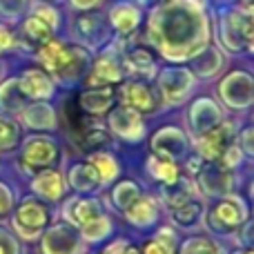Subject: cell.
I'll return each instance as SVG.
<instances>
[{
  "instance_id": "44dd1931",
  "label": "cell",
  "mask_w": 254,
  "mask_h": 254,
  "mask_svg": "<svg viewBox=\"0 0 254 254\" xmlns=\"http://www.w3.org/2000/svg\"><path fill=\"white\" fill-rule=\"evenodd\" d=\"M101 214H103V210L96 198H74V201H69L65 207V219L69 221L71 225H78V228Z\"/></svg>"
},
{
  "instance_id": "7a4b0ae2",
  "label": "cell",
  "mask_w": 254,
  "mask_h": 254,
  "mask_svg": "<svg viewBox=\"0 0 254 254\" xmlns=\"http://www.w3.org/2000/svg\"><path fill=\"white\" fill-rule=\"evenodd\" d=\"M38 58L49 74L65 80L83 76L89 65V56L85 54V49L56 43V40H49L43 47H38Z\"/></svg>"
},
{
  "instance_id": "cb8c5ba5",
  "label": "cell",
  "mask_w": 254,
  "mask_h": 254,
  "mask_svg": "<svg viewBox=\"0 0 254 254\" xmlns=\"http://www.w3.org/2000/svg\"><path fill=\"white\" fill-rule=\"evenodd\" d=\"M125 212H127V219L134 225H152L158 216V205L154 198H138Z\"/></svg>"
},
{
  "instance_id": "30bf717a",
  "label": "cell",
  "mask_w": 254,
  "mask_h": 254,
  "mask_svg": "<svg viewBox=\"0 0 254 254\" xmlns=\"http://www.w3.org/2000/svg\"><path fill=\"white\" fill-rule=\"evenodd\" d=\"M152 149H154V154H161V156L174 161L179 156H185V152H188V138L176 127H163V129H158L154 134Z\"/></svg>"
},
{
  "instance_id": "ac0fdd59",
  "label": "cell",
  "mask_w": 254,
  "mask_h": 254,
  "mask_svg": "<svg viewBox=\"0 0 254 254\" xmlns=\"http://www.w3.org/2000/svg\"><path fill=\"white\" fill-rule=\"evenodd\" d=\"M34 190L43 198H47V201H58V198H63V194H65V179H63L61 172L47 167V170H40L38 174H36Z\"/></svg>"
},
{
  "instance_id": "bcb514c9",
  "label": "cell",
  "mask_w": 254,
  "mask_h": 254,
  "mask_svg": "<svg viewBox=\"0 0 254 254\" xmlns=\"http://www.w3.org/2000/svg\"><path fill=\"white\" fill-rule=\"evenodd\" d=\"M143 4H170L172 0H140Z\"/></svg>"
},
{
  "instance_id": "4fadbf2b",
  "label": "cell",
  "mask_w": 254,
  "mask_h": 254,
  "mask_svg": "<svg viewBox=\"0 0 254 254\" xmlns=\"http://www.w3.org/2000/svg\"><path fill=\"white\" fill-rule=\"evenodd\" d=\"M158 83H161V92L165 96V101L179 103L192 87V74L188 69H181V67H172V69L163 71Z\"/></svg>"
},
{
  "instance_id": "ffe728a7",
  "label": "cell",
  "mask_w": 254,
  "mask_h": 254,
  "mask_svg": "<svg viewBox=\"0 0 254 254\" xmlns=\"http://www.w3.org/2000/svg\"><path fill=\"white\" fill-rule=\"evenodd\" d=\"M198 181H201V188H205L207 194H221V192H228V190L232 188L230 170H225L223 165H214V163L203 167L201 174H198Z\"/></svg>"
},
{
  "instance_id": "f546056e",
  "label": "cell",
  "mask_w": 254,
  "mask_h": 254,
  "mask_svg": "<svg viewBox=\"0 0 254 254\" xmlns=\"http://www.w3.org/2000/svg\"><path fill=\"white\" fill-rule=\"evenodd\" d=\"M192 58H194V69L201 76H214L221 69V65H223V58H221V54L214 47H207L205 52L201 49Z\"/></svg>"
},
{
  "instance_id": "5bb4252c",
  "label": "cell",
  "mask_w": 254,
  "mask_h": 254,
  "mask_svg": "<svg viewBox=\"0 0 254 254\" xmlns=\"http://www.w3.org/2000/svg\"><path fill=\"white\" fill-rule=\"evenodd\" d=\"M114 105V89L112 87H89L78 96V110L89 116H101Z\"/></svg>"
},
{
  "instance_id": "d6a6232c",
  "label": "cell",
  "mask_w": 254,
  "mask_h": 254,
  "mask_svg": "<svg viewBox=\"0 0 254 254\" xmlns=\"http://www.w3.org/2000/svg\"><path fill=\"white\" fill-rule=\"evenodd\" d=\"M192 192H194V190L190 188L188 181H179V179H176L174 183H170V185H165V188H163V198L167 201V205H170V207H176V205H181V203L190 201V198H192Z\"/></svg>"
},
{
  "instance_id": "e575fe53",
  "label": "cell",
  "mask_w": 254,
  "mask_h": 254,
  "mask_svg": "<svg viewBox=\"0 0 254 254\" xmlns=\"http://www.w3.org/2000/svg\"><path fill=\"white\" fill-rule=\"evenodd\" d=\"M110 230H112V225L105 214H101V216H96V219L87 221L85 225H80V234H83V239H87V241H101V239H105L107 234H110Z\"/></svg>"
},
{
  "instance_id": "60d3db41",
  "label": "cell",
  "mask_w": 254,
  "mask_h": 254,
  "mask_svg": "<svg viewBox=\"0 0 254 254\" xmlns=\"http://www.w3.org/2000/svg\"><path fill=\"white\" fill-rule=\"evenodd\" d=\"M0 254H18L16 241L4 232H0Z\"/></svg>"
},
{
  "instance_id": "7bdbcfd3",
  "label": "cell",
  "mask_w": 254,
  "mask_h": 254,
  "mask_svg": "<svg viewBox=\"0 0 254 254\" xmlns=\"http://www.w3.org/2000/svg\"><path fill=\"white\" fill-rule=\"evenodd\" d=\"M98 2H101V0H71V4H74L76 9H92V7H96Z\"/></svg>"
},
{
  "instance_id": "ab89813d",
  "label": "cell",
  "mask_w": 254,
  "mask_h": 254,
  "mask_svg": "<svg viewBox=\"0 0 254 254\" xmlns=\"http://www.w3.org/2000/svg\"><path fill=\"white\" fill-rule=\"evenodd\" d=\"M34 16H38L40 20H43L45 25H49V27H52V29H56V27H58V18H56L58 13L54 11L52 7H38V9H36V13H34Z\"/></svg>"
},
{
  "instance_id": "f6af8a7d",
  "label": "cell",
  "mask_w": 254,
  "mask_h": 254,
  "mask_svg": "<svg viewBox=\"0 0 254 254\" xmlns=\"http://www.w3.org/2000/svg\"><path fill=\"white\" fill-rule=\"evenodd\" d=\"M243 147H246V152L250 154L252 152V129L248 127L246 131H243Z\"/></svg>"
},
{
  "instance_id": "7c38bea8",
  "label": "cell",
  "mask_w": 254,
  "mask_h": 254,
  "mask_svg": "<svg viewBox=\"0 0 254 254\" xmlns=\"http://www.w3.org/2000/svg\"><path fill=\"white\" fill-rule=\"evenodd\" d=\"M121 101H123L125 107L138 112V114H147V112L156 110V96H154L152 87L140 83V80H131V83L123 85Z\"/></svg>"
},
{
  "instance_id": "6da1fadb",
  "label": "cell",
  "mask_w": 254,
  "mask_h": 254,
  "mask_svg": "<svg viewBox=\"0 0 254 254\" xmlns=\"http://www.w3.org/2000/svg\"><path fill=\"white\" fill-rule=\"evenodd\" d=\"M207 18L196 0H172L147 22V40L172 61H185L207 45Z\"/></svg>"
},
{
  "instance_id": "5b68a950",
  "label": "cell",
  "mask_w": 254,
  "mask_h": 254,
  "mask_svg": "<svg viewBox=\"0 0 254 254\" xmlns=\"http://www.w3.org/2000/svg\"><path fill=\"white\" fill-rule=\"evenodd\" d=\"M212 225L221 232H230V230L239 228L241 223L248 221V207L241 198H234V196H228V198H221L214 207H212Z\"/></svg>"
},
{
  "instance_id": "603a6c76",
  "label": "cell",
  "mask_w": 254,
  "mask_h": 254,
  "mask_svg": "<svg viewBox=\"0 0 254 254\" xmlns=\"http://www.w3.org/2000/svg\"><path fill=\"white\" fill-rule=\"evenodd\" d=\"M69 183L78 192H92V190H96L101 185V179H98L92 163H76L69 172Z\"/></svg>"
},
{
  "instance_id": "ee69618b",
  "label": "cell",
  "mask_w": 254,
  "mask_h": 254,
  "mask_svg": "<svg viewBox=\"0 0 254 254\" xmlns=\"http://www.w3.org/2000/svg\"><path fill=\"white\" fill-rule=\"evenodd\" d=\"M123 248H125V241H116L112 243V246H107L103 254H123Z\"/></svg>"
},
{
  "instance_id": "52a82bcc",
  "label": "cell",
  "mask_w": 254,
  "mask_h": 254,
  "mask_svg": "<svg viewBox=\"0 0 254 254\" xmlns=\"http://www.w3.org/2000/svg\"><path fill=\"white\" fill-rule=\"evenodd\" d=\"M219 94L232 107H248L252 103V78L243 71H234L221 83Z\"/></svg>"
},
{
  "instance_id": "4316f807",
  "label": "cell",
  "mask_w": 254,
  "mask_h": 254,
  "mask_svg": "<svg viewBox=\"0 0 254 254\" xmlns=\"http://www.w3.org/2000/svg\"><path fill=\"white\" fill-rule=\"evenodd\" d=\"M147 172L154 176L156 181H161L163 185H170L179 179V167L172 158H165L161 154H154L147 161Z\"/></svg>"
},
{
  "instance_id": "83f0119b",
  "label": "cell",
  "mask_w": 254,
  "mask_h": 254,
  "mask_svg": "<svg viewBox=\"0 0 254 254\" xmlns=\"http://www.w3.org/2000/svg\"><path fill=\"white\" fill-rule=\"evenodd\" d=\"M125 67L136 76H154L156 71V63H154L152 54L147 49H131L125 56Z\"/></svg>"
},
{
  "instance_id": "1f68e13d",
  "label": "cell",
  "mask_w": 254,
  "mask_h": 254,
  "mask_svg": "<svg viewBox=\"0 0 254 254\" xmlns=\"http://www.w3.org/2000/svg\"><path fill=\"white\" fill-rule=\"evenodd\" d=\"M89 163L94 165V170H96L101 183H107V181H112L116 174H119V163H116V158L112 156V154H107V152L92 154Z\"/></svg>"
},
{
  "instance_id": "e0dca14e",
  "label": "cell",
  "mask_w": 254,
  "mask_h": 254,
  "mask_svg": "<svg viewBox=\"0 0 254 254\" xmlns=\"http://www.w3.org/2000/svg\"><path fill=\"white\" fill-rule=\"evenodd\" d=\"M20 92L25 98H49L54 94V83L43 69H27L18 78Z\"/></svg>"
},
{
  "instance_id": "c3c4849f",
  "label": "cell",
  "mask_w": 254,
  "mask_h": 254,
  "mask_svg": "<svg viewBox=\"0 0 254 254\" xmlns=\"http://www.w3.org/2000/svg\"><path fill=\"white\" fill-rule=\"evenodd\" d=\"M237 254H252V250H246V252H237Z\"/></svg>"
},
{
  "instance_id": "2e32d148",
  "label": "cell",
  "mask_w": 254,
  "mask_h": 254,
  "mask_svg": "<svg viewBox=\"0 0 254 254\" xmlns=\"http://www.w3.org/2000/svg\"><path fill=\"white\" fill-rule=\"evenodd\" d=\"M76 31L80 34V38L92 47H98L107 40V22L101 13H83L76 20Z\"/></svg>"
},
{
  "instance_id": "f35d334b",
  "label": "cell",
  "mask_w": 254,
  "mask_h": 254,
  "mask_svg": "<svg viewBox=\"0 0 254 254\" xmlns=\"http://www.w3.org/2000/svg\"><path fill=\"white\" fill-rule=\"evenodd\" d=\"M11 205H13V194H11V190H9L4 183H0V219L9 214Z\"/></svg>"
},
{
  "instance_id": "4dcf8cb0",
  "label": "cell",
  "mask_w": 254,
  "mask_h": 254,
  "mask_svg": "<svg viewBox=\"0 0 254 254\" xmlns=\"http://www.w3.org/2000/svg\"><path fill=\"white\" fill-rule=\"evenodd\" d=\"M25 105V94L20 92L18 78H11L0 87V107H4L7 112H18Z\"/></svg>"
},
{
  "instance_id": "ba28073f",
  "label": "cell",
  "mask_w": 254,
  "mask_h": 254,
  "mask_svg": "<svg viewBox=\"0 0 254 254\" xmlns=\"http://www.w3.org/2000/svg\"><path fill=\"white\" fill-rule=\"evenodd\" d=\"M230 143H232L230 125L219 123L216 127L207 129L205 134H201V138H198V156L210 161V163H216L221 156H223V152L228 149Z\"/></svg>"
},
{
  "instance_id": "8992f818",
  "label": "cell",
  "mask_w": 254,
  "mask_h": 254,
  "mask_svg": "<svg viewBox=\"0 0 254 254\" xmlns=\"http://www.w3.org/2000/svg\"><path fill=\"white\" fill-rule=\"evenodd\" d=\"M223 43L230 49L250 47L252 43V18L250 11H228L223 18Z\"/></svg>"
},
{
  "instance_id": "836d02e7",
  "label": "cell",
  "mask_w": 254,
  "mask_h": 254,
  "mask_svg": "<svg viewBox=\"0 0 254 254\" xmlns=\"http://www.w3.org/2000/svg\"><path fill=\"white\" fill-rule=\"evenodd\" d=\"M138 198H140V190L134 181H123V183H119L114 188V192H112V201H114L116 207H121V210H127V207L134 201H138Z\"/></svg>"
},
{
  "instance_id": "3957f363",
  "label": "cell",
  "mask_w": 254,
  "mask_h": 254,
  "mask_svg": "<svg viewBox=\"0 0 254 254\" xmlns=\"http://www.w3.org/2000/svg\"><path fill=\"white\" fill-rule=\"evenodd\" d=\"M49 223V212L36 198H25L18 205L16 214H13V228L18 230L25 241H34L38 239V234L45 230V225Z\"/></svg>"
},
{
  "instance_id": "7402d4cb",
  "label": "cell",
  "mask_w": 254,
  "mask_h": 254,
  "mask_svg": "<svg viewBox=\"0 0 254 254\" xmlns=\"http://www.w3.org/2000/svg\"><path fill=\"white\" fill-rule=\"evenodd\" d=\"M110 22L116 31H121V34H129V31H134L136 27H138L140 11L129 2H119L110 11Z\"/></svg>"
},
{
  "instance_id": "9a60e30c",
  "label": "cell",
  "mask_w": 254,
  "mask_h": 254,
  "mask_svg": "<svg viewBox=\"0 0 254 254\" xmlns=\"http://www.w3.org/2000/svg\"><path fill=\"white\" fill-rule=\"evenodd\" d=\"M123 80V65L112 56H101L92 67L87 83L89 87H110Z\"/></svg>"
},
{
  "instance_id": "8d00e7d4",
  "label": "cell",
  "mask_w": 254,
  "mask_h": 254,
  "mask_svg": "<svg viewBox=\"0 0 254 254\" xmlns=\"http://www.w3.org/2000/svg\"><path fill=\"white\" fill-rule=\"evenodd\" d=\"M20 140V129L11 119L0 116V152H9L13 149Z\"/></svg>"
},
{
  "instance_id": "277c9868",
  "label": "cell",
  "mask_w": 254,
  "mask_h": 254,
  "mask_svg": "<svg viewBox=\"0 0 254 254\" xmlns=\"http://www.w3.org/2000/svg\"><path fill=\"white\" fill-rule=\"evenodd\" d=\"M22 165L31 172H40L52 167L58 161V147L52 138L45 136H31L22 147Z\"/></svg>"
},
{
  "instance_id": "d590c367",
  "label": "cell",
  "mask_w": 254,
  "mask_h": 254,
  "mask_svg": "<svg viewBox=\"0 0 254 254\" xmlns=\"http://www.w3.org/2000/svg\"><path fill=\"white\" fill-rule=\"evenodd\" d=\"M143 254H174V234L161 230L152 241L145 243Z\"/></svg>"
},
{
  "instance_id": "7dc6e473",
  "label": "cell",
  "mask_w": 254,
  "mask_h": 254,
  "mask_svg": "<svg viewBox=\"0 0 254 254\" xmlns=\"http://www.w3.org/2000/svg\"><path fill=\"white\" fill-rule=\"evenodd\" d=\"M123 254H140V252H138V248H134V246H127V243H125Z\"/></svg>"
},
{
  "instance_id": "484cf974",
  "label": "cell",
  "mask_w": 254,
  "mask_h": 254,
  "mask_svg": "<svg viewBox=\"0 0 254 254\" xmlns=\"http://www.w3.org/2000/svg\"><path fill=\"white\" fill-rule=\"evenodd\" d=\"M22 121L29 127H34V129H52L56 125L54 110L49 105H43V103H36V105L22 110Z\"/></svg>"
},
{
  "instance_id": "8fae6325",
  "label": "cell",
  "mask_w": 254,
  "mask_h": 254,
  "mask_svg": "<svg viewBox=\"0 0 254 254\" xmlns=\"http://www.w3.org/2000/svg\"><path fill=\"white\" fill-rule=\"evenodd\" d=\"M110 127L114 134L123 136L127 140H138L145 131L140 114L134 110H129V107H125V105H121V107H116V110L110 112Z\"/></svg>"
},
{
  "instance_id": "b9f144b4",
  "label": "cell",
  "mask_w": 254,
  "mask_h": 254,
  "mask_svg": "<svg viewBox=\"0 0 254 254\" xmlns=\"http://www.w3.org/2000/svg\"><path fill=\"white\" fill-rule=\"evenodd\" d=\"M11 45H13V34L9 29H4V27H0V52L9 49Z\"/></svg>"
},
{
  "instance_id": "9c48e42d",
  "label": "cell",
  "mask_w": 254,
  "mask_h": 254,
  "mask_svg": "<svg viewBox=\"0 0 254 254\" xmlns=\"http://www.w3.org/2000/svg\"><path fill=\"white\" fill-rule=\"evenodd\" d=\"M45 254H78L80 252V237L69 225H56L43 239Z\"/></svg>"
},
{
  "instance_id": "d4e9b609",
  "label": "cell",
  "mask_w": 254,
  "mask_h": 254,
  "mask_svg": "<svg viewBox=\"0 0 254 254\" xmlns=\"http://www.w3.org/2000/svg\"><path fill=\"white\" fill-rule=\"evenodd\" d=\"M20 31H22V38H25L29 45H34V47H43L45 43L52 40V31L54 29L49 25H45L38 16H29L25 22H22Z\"/></svg>"
},
{
  "instance_id": "74e56055",
  "label": "cell",
  "mask_w": 254,
  "mask_h": 254,
  "mask_svg": "<svg viewBox=\"0 0 254 254\" xmlns=\"http://www.w3.org/2000/svg\"><path fill=\"white\" fill-rule=\"evenodd\" d=\"M181 254H221V248L212 239L192 237L181 246Z\"/></svg>"
},
{
  "instance_id": "d6986e66",
  "label": "cell",
  "mask_w": 254,
  "mask_h": 254,
  "mask_svg": "<svg viewBox=\"0 0 254 254\" xmlns=\"http://www.w3.org/2000/svg\"><path fill=\"white\" fill-rule=\"evenodd\" d=\"M190 119H192V127L198 134H205L207 129H212V127L221 123V110L210 98H201V101L194 103Z\"/></svg>"
},
{
  "instance_id": "f1b7e54d",
  "label": "cell",
  "mask_w": 254,
  "mask_h": 254,
  "mask_svg": "<svg viewBox=\"0 0 254 254\" xmlns=\"http://www.w3.org/2000/svg\"><path fill=\"white\" fill-rule=\"evenodd\" d=\"M172 216H174V221L181 225V228H192V225H196L198 221H201L203 205L198 201H194V198H190V201L172 207Z\"/></svg>"
}]
</instances>
